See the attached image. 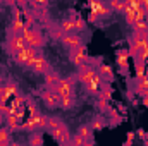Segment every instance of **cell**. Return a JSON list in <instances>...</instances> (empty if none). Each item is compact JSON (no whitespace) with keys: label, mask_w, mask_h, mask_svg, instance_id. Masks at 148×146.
<instances>
[{"label":"cell","mask_w":148,"mask_h":146,"mask_svg":"<svg viewBox=\"0 0 148 146\" xmlns=\"http://www.w3.org/2000/svg\"><path fill=\"white\" fill-rule=\"evenodd\" d=\"M23 36H24V40H26V45H28L29 48L41 50V48L45 46V43H47L45 36L41 35V31H40L38 28H24Z\"/></svg>","instance_id":"6da1fadb"},{"label":"cell","mask_w":148,"mask_h":146,"mask_svg":"<svg viewBox=\"0 0 148 146\" xmlns=\"http://www.w3.org/2000/svg\"><path fill=\"white\" fill-rule=\"evenodd\" d=\"M40 52H41V50L29 48V46H28V48H24L23 52H19V53H17L16 57H12V59H14V62H16L17 65H23V67H26V69H31Z\"/></svg>","instance_id":"7a4b0ae2"},{"label":"cell","mask_w":148,"mask_h":146,"mask_svg":"<svg viewBox=\"0 0 148 146\" xmlns=\"http://www.w3.org/2000/svg\"><path fill=\"white\" fill-rule=\"evenodd\" d=\"M5 48L12 57H16L19 52L28 48V45H26V40H24L23 35H9L7 41H5Z\"/></svg>","instance_id":"3957f363"},{"label":"cell","mask_w":148,"mask_h":146,"mask_svg":"<svg viewBox=\"0 0 148 146\" xmlns=\"http://www.w3.org/2000/svg\"><path fill=\"white\" fill-rule=\"evenodd\" d=\"M76 76H69V77H60L57 88L53 89L59 96H66V95H74L76 91Z\"/></svg>","instance_id":"277c9868"},{"label":"cell","mask_w":148,"mask_h":146,"mask_svg":"<svg viewBox=\"0 0 148 146\" xmlns=\"http://www.w3.org/2000/svg\"><path fill=\"white\" fill-rule=\"evenodd\" d=\"M88 48H86V45L83 43L81 46H77V48H74L69 52V62L76 65V67H81L83 64H86V60H88Z\"/></svg>","instance_id":"5b68a950"},{"label":"cell","mask_w":148,"mask_h":146,"mask_svg":"<svg viewBox=\"0 0 148 146\" xmlns=\"http://www.w3.org/2000/svg\"><path fill=\"white\" fill-rule=\"evenodd\" d=\"M50 136L55 141H59V145H67V143H71V138H73V134H71V131H69L66 122H62L57 129L50 131Z\"/></svg>","instance_id":"8992f818"},{"label":"cell","mask_w":148,"mask_h":146,"mask_svg":"<svg viewBox=\"0 0 148 146\" xmlns=\"http://www.w3.org/2000/svg\"><path fill=\"white\" fill-rule=\"evenodd\" d=\"M16 95H19V86L14 81H5L3 88L0 89V103H9Z\"/></svg>","instance_id":"52a82bcc"},{"label":"cell","mask_w":148,"mask_h":146,"mask_svg":"<svg viewBox=\"0 0 148 146\" xmlns=\"http://www.w3.org/2000/svg\"><path fill=\"white\" fill-rule=\"evenodd\" d=\"M95 74H97V67H93V65H90V64H83L81 67H77V74H76V79H77L79 83H83V84L86 86L88 83H91V81H93Z\"/></svg>","instance_id":"ba28073f"},{"label":"cell","mask_w":148,"mask_h":146,"mask_svg":"<svg viewBox=\"0 0 148 146\" xmlns=\"http://www.w3.org/2000/svg\"><path fill=\"white\" fill-rule=\"evenodd\" d=\"M24 19H23V10L19 7L14 9V16H12V23H10V35H23L24 33Z\"/></svg>","instance_id":"9c48e42d"},{"label":"cell","mask_w":148,"mask_h":146,"mask_svg":"<svg viewBox=\"0 0 148 146\" xmlns=\"http://www.w3.org/2000/svg\"><path fill=\"white\" fill-rule=\"evenodd\" d=\"M40 98L45 103V107H48V108H57L59 107V102H60V96L53 89H43L40 93Z\"/></svg>","instance_id":"30bf717a"},{"label":"cell","mask_w":148,"mask_h":146,"mask_svg":"<svg viewBox=\"0 0 148 146\" xmlns=\"http://www.w3.org/2000/svg\"><path fill=\"white\" fill-rule=\"evenodd\" d=\"M115 62H117V67L121 69V74H127V69H129V52L126 48H119L115 52Z\"/></svg>","instance_id":"8fae6325"},{"label":"cell","mask_w":148,"mask_h":146,"mask_svg":"<svg viewBox=\"0 0 148 146\" xmlns=\"http://www.w3.org/2000/svg\"><path fill=\"white\" fill-rule=\"evenodd\" d=\"M88 7H90V10H91V12H95L98 17H107V16H110V14H112V10L109 9V5H107V2L90 0V2H88Z\"/></svg>","instance_id":"7c38bea8"},{"label":"cell","mask_w":148,"mask_h":146,"mask_svg":"<svg viewBox=\"0 0 148 146\" xmlns=\"http://www.w3.org/2000/svg\"><path fill=\"white\" fill-rule=\"evenodd\" d=\"M31 71L35 74H45L47 72H50V62L47 60V57L40 52L38 53V57H36V60H35V64H33V67H31Z\"/></svg>","instance_id":"4fadbf2b"},{"label":"cell","mask_w":148,"mask_h":146,"mask_svg":"<svg viewBox=\"0 0 148 146\" xmlns=\"http://www.w3.org/2000/svg\"><path fill=\"white\" fill-rule=\"evenodd\" d=\"M60 43L71 52V50H74V48H77V46L83 45V38L77 33H71V35H64V38L60 40Z\"/></svg>","instance_id":"5bb4252c"},{"label":"cell","mask_w":148,"mask_h":146,"mask_svg":"<svg viewBox=\"0 0 148 146\" xmlns=\"http://www.w3.org/2000/svg\"><path fill=\"white\" fill-rule=\"evenodd\" d=\"M97 72L100 74V77L103 79V81H114V69H112L110 65H107V64H103V62H100L98 64V67H97Z\"/></svg>","instance_id":"9a60e30c"},{"label":"cell","mask_w":148,"mask_h":146,"mask_svg":"<svg viewBox=\"0 0 148 146\" xmlns=\"http://www.w3.org/2000/svg\"><path fill=\"white\" fill-rule=\"evenodd\" d=\"M134 93L138 96H141V98L148 96V77L147 76L143 79H136V83H134Z\"/></svg>","instance_id":"2e32d148"},{"label":"cell","mask_w":148,"mask_h":146,"mask_svg":"<svg viewBox=\"0 0 148 146\" xmlns=\"http://www.w3.org/2000/svg\"><path fill=\"white\" fill-rule=\"evenodd\" d=\"M69 19L73 21L74 24V29H76V33L79 35V33H83L84 29H86V21L77 14V12H71V16H69Z\"/></svg>","instance_id":"e0dca14e"},{"label":"cell","mask_w":148,"mask_h":146,"mask_svg":"<svg viewBox=\"0 0 148 146\" xmlns=\"http://www.w3.org/2000/svg\"><path fill=\"white\" fill-rule=\"evenodd\" d=\"M3 122H5V127H7L10 132L21 131V124H23V120H19L16 115H9V117H5V119H3Z\"/></svg>","instance_id":"ac0fdd59"},{"label":"cell","mask_w":148,"mask_h":146,"mask_svg":"<svg viewBox=\"0 0 148 146\" xmlns=\"http://www.w3.org/2000/svg\"><path fill=\"white\" fill-rule=\"evenodd\" d=\"M59 81H60V76L57 72H52V71L47 72L45 74V89H55Z\"/></svg>","instance_id":"d6986e66"},{"label":"cell","mask_w":148,"mask_h":146,"mask_svg":"<svg viewBox=\"0 0 148 146\" xmlns=\"http://www.w3.org/2000/svg\"><path fill=\"white\" fill-rule=\"evenodd\" d=\"M36 115H38V113H36ZM36 115H35V117H29L28 120H23V124H21V131H24V132H28V134L36 132V131H38Z\"/></svg>","instance_id":"ffe728a7"},{"label":"cell","mask_w":148,"mask_h":146,"mask_svg":"<svg viewBox=\"0 0 148 146\" xmlns=\"http://www.w3.org/2000/svg\"><path fill=\"white\" fill-rule=\"evenodd\" d=\"M88 124H90L91 131H93V132H97V131H102V129L107 126V119H105V117H102V115H97V117H93V119H91V122H88Z\"/></svg>","instance_id":"44dd1931"},{"label":"cell","mask_w":148,"mask_h":146,"mask_svg":"<svg viewBox=\"0 0 148 146\" xmlns=\"http://www.w3.org/2000/svg\"><path fill=\"white\" fill-rule=\"evenodd\" d=\"M76 105V95H66V96H60V102H59V107L62 110H71Z\"/></svg>","instance_id":"7402d4cb"},{"label":"cell","mask_w":148,"mask_h":146,"mask_svg":"<svg viewBox=\"0 0 148 146\" xmlns=\"http://www.w3.org/2000/svg\"><path fill=\"white\" fill-rule=\"evenodd\" d=\"M23 19H24V26L26 28H33V23L36 21V12L28 7V9L23 10Z\"/></svg>","instance_id":"603a6c76"},{"label":"cell","mask_w":148,"mask_h":146,"mask_svg":"<svg viewBox=\"0 0 148 146\" xmlns=\"http://www.w3.org/2000/svg\"><path fill=\"white\" fill-rule=\"evenodd\" d=\"M59 28H60V31H62L64 35H71V33H76V29H74L73 21H71L69 17L62 19V21H60V24H59Z\"/></svg>","instance_id":"cb8c5ba5"},{"label":"cell","mask_w":148,"mask_h":146,"mask_svg":"<svg viewBox=\"0 0 148 146\" xmlns=\"http://www.w3.org/2000/svg\"><path fill=\"white\" fill-rule=\"evenodd\" d=\"M107 5H109L110 10L117 12V14H124V10H126L124 0H110V2H107Z\"/></svg>","instance_id":"d4e9b609"},{"label":"cell","mask_w":148,"mask_h":146,"mask_svg":"<svg viewBox=\"0 0 148 146\" xmlns=\"http://www.w3.org/2000/svg\"><path fill=\"white\" fill-rule=\"evenodd\" d=\"M28 145L29 146H43V136H41L40 131L31 132V134L28 136Z\"/></svg>","instance_id":"484cf974"},{"label":"cell","mask_w":148,"mask_h":146,"mask_svg":"<svg viewBox=\"0 0 148 146\" xmlns=\"http://www.w3.org/2000/svg\"><path fill=\"white\" fill-rule=\"evenodd\" d=\"M124 21H126V24L129 28H133V24L136 23V10L133 7H129V9L124 10Z\"/></svg>","instance_id":"4316f807"},{"label":"cell","mask_w":148,"mask_h":146,"mask_svg":"<svg viewBox=\"0 0 148 146\" xmlns=\"http://www.w3.org/2000/svg\"><path fill=\"white\" fill-rule=\"evenodd\" d=\"M77 134L81 138H84V139H93V131H91L90 124H81L77 127Z\"/></svg>","instance_id":"83f0119b"},{"label":"cell","mask_w":148,"mask_h":146,"mask_svg":"<svg viewBox=\"0 0 148 146\" xmlns=\"http://www.w3.org/2000/svg\"><path fill=\"white\" fill-rule=\"evenodd\" d=\"M29 9L35 12H43L48 9V2L47 0H33V2H29Z\"/></svg>","instance_id":"f1b7e54d"},{"label":"cell","mask_w":148,"mask_h":146,"mask_svg":"<svg viewBox=\"0 0 148 146\" xmlns=\"http://www.w3.org/2000/svg\"><path fill=\"white\" fill-rule=\"evenodd\" d=\"M26 102H28V98L26 96H21V95H16L12 100H10V107L12 108H21V107H26Z\"/></svg>","instance_id":"f546056e"},{"label":"cell","mask_w":148,"mask_h":146,"mask_svg":"<svg viewBox=\"0 0 148 146\" xmlns=\"http://www.w3.org/2000/svg\"><path fill=\"white\" fill-rule=\"evenodd\" d=\"M60 124H62L60 117H57V115H48V124H47V131L50 132V131L57 129V127H59Z\"/></svg>","instance_id":"4dcf8cb0"},{"label":"cell","mask_w":148,"mask_h":146,"mask_svg":"<svg viewBox=\"0 0 148 146\" xmlns=\"http://www.w3.org/2000/svg\"><path fill=\"white\" fill-rule=\"evenodd\" d=\"M98 98H103V100L110 102V100H112V86H110V84H103V86L100 88Z\"/></svg>","instance_id":"1f68e13d"},{"label":"cell","mask_w":148,"mask_h":146,"mask_svg":"<svg viewBox=\"0 0 148 146\" xmlns=\"http://www.w3.org/2000/svg\"><path fill=\"white\" fill-rule=\"evenodd\" d=\"M10 131L7 127H0V145H10Z\"/></svg>","instance_id":"d6a6232c"},{"label":"cell","mask_w":148,"mask_h":146,"mask_svg":"<svg viewBox=\"0 0 148 146\" xmlns=\"http://www.w3.org/2000/svg\"><path fill=\"white\" fill-rule=\"evenodd\" d=\"M47 124H48V115H45V113H38L36 115V126H38V131H41V129H47Z\"/></svg>","instance_id":"836d02e7"},{"label":"cell","mask_w":148,"mask_h":146,"mask_svg":"<svg viewBox=\"0 0 148 146\" xmlns=\"http://www.w3.org/2000/svg\"><path fill=\"white\" fill-rule=\"evenodd\" d=\"M148 31V21H136L133 24V33H145Z\"/></svg>","instance_id":"e575fe53"},{"label":"cell","mask_w":148,"mask_h":146,"mask_svg":"<svg viewBox=\"0 0 148 146\" xmlns=\"http://www.w3.org/2000/svg\"><path fill=\"white\" fill-rule=\"evenodd\" d=\"M110 108V102H107V100H103V98H98L97 100V110L100 112V113H107Z\"/></svg>","instance_id":"d590c367"},{"label":"cell","mask_w":148,"mask_h":146,"mask_svg":"<svg viewBox=\"0 0 148 146\" xmlns=\"http://www.w3.org/2000/svg\"><path fill=\"white\" fill-rule=\"evenodd\" d=\"M26 110H28V113H29V117H35L36 113H40L38 112V107L36 103L31 100V98H28V102H26Z\"/></svg>","instance_id":"8d00e7d4"},{"label":"cell","mask_w":148,"mask_h":146,"mask_svg":"<svg viewBox=\"0 0 148 146\" xmlns=\"http://www.w3.org/2000/svg\"><path fill=\"white\" fill-rule=\"evenodd\" d=\"M134 76H136V79H143L145 77V64L134 62Z\"/></svg>","instance_id":"74e56055"},{"label":"cell","mask_w":148,"mask_h":146,"mask_svg":"<svg viewBox=\"0 0 148 146\" xmlns=\"http://www.w3.org/2000/svg\"><path fill=\"white\" fill-rule=\"evenodd\" d=\"M147 60H148V46H147V48H143V50H140V53L136 55L134 62H141V64H147Z\"/></svg>","instance_id":"f35d334b"},{"label":"cell","mask_w":148,"mask_h":146,"mask_svg":"<svg viewBox=\"0 0 148 146\" xmlns=\"http://www.w3.org/2000/svg\"><path fill=\"white\" fill-rule=\"evenodd\" d=\"M84 141H86V139H84V138H81V136L76 132V134H73V138H71V143H69V145H73V146H84Z\"/></svg>","instance_id":"ab89813d"},{"label":"cell","mask_w":148,"mask_h":146,"mask_svg":"<svg viewBox=\"0 0 148 146\" xmlns=\"http://www.w3.org/2000/svg\"><path fill=\"white\" fill-rule=\"evenodd\" d=\"M50 36L53 38V40H62L64 38V33L60 31V28H50Z\"/></svg>","instance_id":"60d3db41"},{"label":"cell","mask_w":148,"mask_h":146,"mask_svg":"<svg viewBox=\"0 0 148 146\" xmlns=\"http://www.w3.org/2000/svg\"><path fill=\"white\" fill-rule=\"evenodd\" d=\"M136 139V134L134 132H127L126 134V141H124V145L122 146H133V141Z\"/></svg>","instance_id":"b9f144b4"},{"label":"cell","mask_w":148,"mask_h":146,"mask_svg":"<svg viewBox=\"0 0 148 146\" xmlns=\"http://www.w3.org/2000/svg\"><path fill=\"white\" fill-rule=\"evenodd\" d=\"M14 115H16L19 120H23V119H24V115H26V107H21V108H14Z\"/></svg>","instance_id":"7bdbcfd3"},{"label":"cell","mask_w":148,"mask_h":146,"mask_svg":"<svg viewBox=\"0 0 148 146\" xmlns=\"http://www.w3.org/2000/svg\"><path fill=\"white\" fill-rule=\"evenodd\" d=\"M98 21H100V17H98L95 12H91V10H90V12H88V23H90V24H97Z\"/></svg>","instance_id":"ee69618b"},{"label":"cell","mask_w":148,"mask_h":146,"mask_svg":"<svg viewBox=\"0 0 148 146\" xmlns=\"http://www.w3.org/2000/svg\"><path fill=\"white\" fill-rule=\"evenodd\" d=\"M134 134H136V138H140L141 141L148 139V132H147V131H143V129H138V131H134Z\"/></svg>","instance_id":"f6af8a7d"},{"label":"cell","mask_w":148,"mask_h":146,"mask_svg":"<svg viewBox=\"0 0 148 146\" xmlns=\"http://www.w3.org/2000/svg\"><path fill=\"white\" fill-rule=\"evenodd\" d=\"M143 9L147 12V19H148V0H143Z\"/></svg>","instance_id":"bcb514c9"},{"label":"cell","mask_w":148,"mask_h":146,"mask_svg":"<svg viewBox=\"0 0 148 146\" xmlns=\"http://www.w3.org/2000/svg\"><path fill=\"white\" fill-rule=\"evenodd\" d=\"M84 146H95V141L93 139H86L84 141Z\"/></svg>","instance_id":"7dc6e473"},{"label":"cell","mask_w":148,"mask_h":146,"mask_svg":"<svg viewBox=\"0 0 148 146\" xmlns=\"http://www.w3.org/2000/svg\"><path fill=\"white\" fill-rule=\"evenodd\" d=\"M141 103H143V107H147V108H148V96L141 98Z\"/></svg>","instance_id":"c3c4849f"},{"label":"cell","mask_w":148,"mask_h":146,"mask_svg":"<svg viewBox=\"0 0 148 146\" xmlns=\"http://www.w3.org/2000/svg\"><path fill=\"white\" fill-rule=\"evenodd\" d=\"M3 84H5V79H3V77H2V76H0V89H2V88H3Z\"/></svg>","instance_id":"681fc988"},{"label":"cell","mask_w":148,"mask_h":146,"mask_svg":"<svg viewBox=\"0 0 148 146\" xmlns=\"http://www.w3.org/2000/svg\"><path fill=\"white\" fill-rule=\"evenodd\" d=\"M145 76L148 77V60H147V64H145Z\"/></svg>","instance_id":"f907efd6"},{"label":"cell","mask_w":148,"mask_h":146,"mask_svg":"<svg viewBox=\"0 0 148 146\" xmlns=\"http://www.w3.org/2000/svg\"><path fill=\"white\" fill-rule=\"evenodd\" d=\"M9 146H23V145H21V143H16V141H12Z\"/></svg>","instance_id":"816d5d0a"},{"label":"cell","mask_w":148,"mask_h":146,"mask_svg":"<svg viewBox=\"0 0 148 146\" xmlns=\"http://www.w3.org/2000/svg\"><path fill=\"white\" fill-rule=\"evenodd\" d=\"M2 122H3V115L0 113V124H2Z\"/></svg>","instance_id":"f5cc1de1"},{"label":"cell","mask_w":148,"mask_h":146,"mask_svg":"<svg viewBox=\"0 0 148 146\" xmlns=\"http://www.w3.org/2000/svg\"><path fill=\"white\" fill-rule=\"evenodd\" d=\"M60 146H69V143H67V145H60Z\"/></svg>","instance_id":"db71d44e"},{"label":"cell","mask_w":148,"mask_h":146,"mask_svg":"<svg viewBox=\"0 0 148 146\" xmlns=\"http://www.w3.org/2000/svg\"><path fill=\"white\" fill-rule=\"evenodd\" d=\"M0 146H9V145H0Z\"/></svg>","instance_id":"11a10c76"},{"label":"cell","mask_w":148,"mask_h":146,"mask_svg":"<svg viewBox=\"0 0 148 146\" xmlns=\"http://www.w3.org/2000/svg\"><path fill=\"white\" fill-rule=\"evenodd\" d=\"M0 9H2V3H0Z\"/></svg>","instance_id":"9f6ffc18"}]
</instances>
